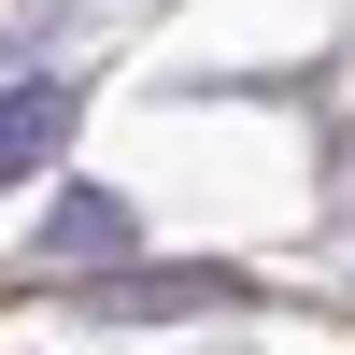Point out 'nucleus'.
Here are the masks:
<instances>
[{"mask_svg":"<svg viewBox=\"0 0 355 355\" xmlns=\"http://www.w3.org/2000/svg\"><path fill=\"white\" fill-rule=\"evenodd\" d=\"M85 128V85L71 71H28L15 100H0V185H28V171H57V142Z\"/></svg>","mask_w":355,"mask_h":355,"instance_id":"nucleus-1","label":"nucleus"},{"mask_svg":"<svg viewBox=\"0 0 355 355\" xmlns=\"http://www.w3.org/2000/svg\"><path fill=\"white\" fill-rule=\"evenodd\" d=\"M128 256V199L114 185H57V214H43V270H114Z\"/></svg>","mask_w":355,"mask_h":355,"instance_id":"nucleus-2","label":"nucleus"}]
</instances>
